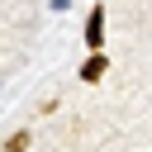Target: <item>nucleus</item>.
Here are the masks:
<instances>
[{"label":"nucleus","instance_id":"7ed1b4c3","mask_svg":"<svg viewBox=\"0 0 152 152\" xmlns=\"http://www.w3.org/2000/svg\"><path fill=\"white\" fill-rule=\"evenodd\" d=\"M81 76H86V81H100V76H104V57H90V62L81 66Z\"/></svg>","mask_w":152,"mask_h":152},{"label":"nucleus","instance_id":"f257e3e1","mask_svg":"<svg viewBox=\"0 0 152 152\" xmlns=\"http://www.w3.org/2000/svg\"><path fill=\"white\" fill-rule=\"evenodd\" d=\"M86 43H90V48H100V43H104V24H100V10H95V14H90V24H86Z\"/></svg>","mask_w":152,"mask_h":152},{"label":"nucleus","instance_id":"f03ea898","mask_svg":"<svg viewBox=\"0 0 152 152\" xmlns=\"http://www.w3.org/2000/svg\"><path fill=\"white\" fill-rule=\"evenodd\" d=\"M28 142H33V133H28V128H19V133H10V138H5V152H28Z\"/></svg>","mask_w":152,"mask_h":152}]
</instances>
